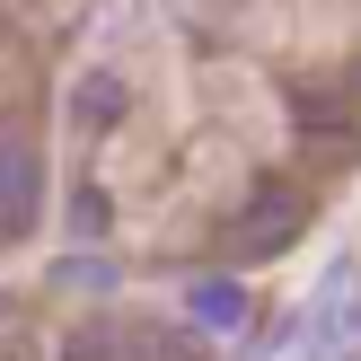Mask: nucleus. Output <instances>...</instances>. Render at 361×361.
Returning <instances> with one entry per match:
<instances>
[{
	"mask_svg": "<svg viewBox=\"0 0 361 361\" xmlns=\"http://www.w3.org/2000/svg\"><path fill=\"white\" fill-rule=\"evenodd\" d=\"M123 106H133V88H123V71H80V80H71V123H80V133H115L123 123Z\"/></svg>",
	"mask_w": 361,
	"mask_h": 361,
	"instance_id": "obj_4",
	"label": "nucleus"
},
{
	"mask_svg": "<svg viewBox=\"0 0 361 361\" xmlns=\"http://www.w3.org/2000/svg\"><path fill=\"white\" fill-rule=\"evenodd\" d=\"M353 353H361V282H353V264H335V282L300 317V353L291 361H353Z\"/></svg>",
	"mask_w": 361,
	"mask_h": 361,
	"instance_id": "obj_1",
	"label": "nucleus"
},
{
	"mask_svg": "<svg viewBox=\"0 0 361 361\" xmlns=\"http://www.w3.org/2000/svg\"><path fill=\"white\" fill-rule=\"evenodd\" d=\"M62 282H71V291H106L115 264H106V256H62Z\"/></svg>",
	"mask_w": 361,
	"mask_h": 361,
	"instance_id": "obj_7",
	"label": "nucleus"
},
{
	"mask_svg": "<svg viewBox=\"0 0 361 361\" xmlns=\"http://www.w3.org/2000/svg\"><path fill=\"white\" fill-rule=\"evenodd\" d=\"M185 309H194V326L238 335V326H247V282H221V274H212V282H194V291H185Z\"/></svg>",
	"mask_w": 361,
	"mask_h": 361,
	"instance_id": "obj_5",
	"label": "nucleus"
},
{
	"mask_svg": "<svg viewBox=\"0 0 361 361\" xmlns=\"http://www.w3.org/2000/svg\"><path fill=\"white\" fill-rule=\"evenodd\" d=\"M106 221H115V203H106L97 185H80V194H71V229H80V238H97Z\"/></svg>",
	"mask_w": 361,
	"mask_h": 361,
	"instance_id": "obj_6",
	"label": "nucleus"
},
{
	"mask_svg": "<svg viewBox=\"0 0 361 361\" xmlns=\"http://www.w3.org/2000/svg\"><path fill=\"white\" fill-rule=\"evenodd\" d=\"M300 229H309V203L274 185V194H256V203L238 212V229H229V256H238V264H256V256H282V247H291Z\"/></svg>",
	"mask_w": 361,
	"mask_h": 361,
	"instance_id": "obj_2",
	"label": "nucleus"
},
{
	"mask_svg": "<svg viewBox=\"0 0 361 361\" xmlns=\"http://www.w3.org/2000/svg\"><path fill=\"white\" fill-rule=\"evenodd\" d=\"M353 97H361V62H353Z\"/></svg>",
	"mask_w": 361,
	"mask_h": 361,
	"instance_id": "obj_8",
	"label": "nucleus"
},
{
	"mask_svg": "<svg viewBox=\"0 0 361 361\" xmlns=\"http://www.w3.org/2000/svg\"><path fill=\"white\" fill-rule=\"evenodd\" d=\"M0 317H9V300H0Z\"/></svg>",
	"mask_w": 361,
	"mask_h": 361,
	"instance_id": "obj_9",
	"label": "nucleus"
},
{
	"mask_svg": "<svg viewBox=\"0 0 361 361\" xmlns=\"http://www.w3.org/2000/svg\"><path fill=\"white\" fill-rule=\"evenodd\" d=\"M35 212H44V150L0 141V238H27Z\"/></svg>",
	"mask_w": 361,
	"mask_h": 361,
	"instance_id": "obj_3",
	"label": "nucleus"
}]
</instances>
